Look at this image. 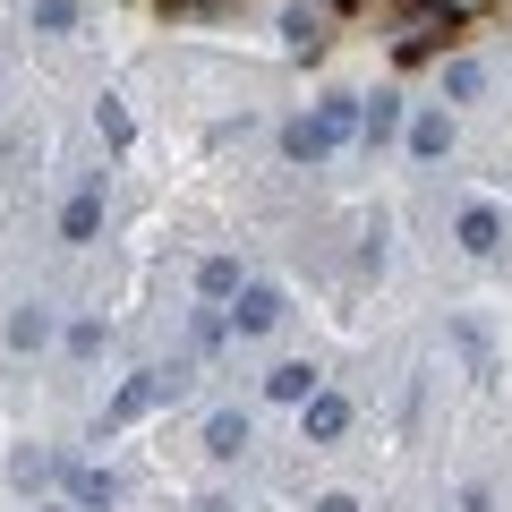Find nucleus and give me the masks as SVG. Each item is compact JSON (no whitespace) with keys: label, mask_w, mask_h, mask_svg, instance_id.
Listing matches in <instances>:
<instances>
[{"label":"nucleus","mask_w":512,"mask_h":512,"mask_svg":"<svg viewBox=\"0 0 512 512\" xmlns=\"http://www.w3.org/2000/svg\"><path fill=\"white\" fill-rule=\"evenodd\" d=\"M359 111H367L359 94H325L308 120L282 128V154H291V163H325V154H342L350 137H359Z\"/></svg>","instance_id":"f257e3e1"},{"label":"nucleus","mask_w":512,"mask_h":512,"mask_svg":"<svg viewBox=\"0 0 512 512\" xmlns=\"http://www.w3.org/2000/svg\"><path fill=\"white\" fill-rule=\"evenodd\" d=\"M299 427H308V444H342V436H350V402L316 384L308 402H299Z\"/></svg>","instance_id":"f03ea898"},{"label":"nucleus","mask_w":512,"mask_h":512,"mask_svg":"<svg viewBox=\"0 0 512 512\" xmlns=\"http://www.w3.org/2000/svg\"><path fill=\"white\" fill-rule=\"evenodd\" d=\"M274 325H282V291H274V282H239L231 333H274Z\"/></svg>","instance_id":"7ed1b4c3"},{"label":"nucleus","mask_w":512,"mask_h":512,"mask_svg":"<svg viewBox=\"0 0 512 512\" xmlns=\"http://www.w3.org/2000/svg\"><path fill=\"white\" fill-rule=\"evenodd\" d=\"M94 231H103V180H86L69 205H60V239H77V248H86Z\"/></svg>","instance_id":"20e7f679"},{"label":"nucleus","mask_w":512,"mask_h":512,"mask_svg":"<svg viewBox=\"0 0 512 512\" xmlns=\"http://www.w3.org/2000/svg\"><path fill=\"white\" fill-rule=\"evenodd\" d=\"M453 239H461L470 256H495V248H504V214H495V205H470V214L453 222Z\"/></svg>","instance_id":"39448f33"},{"label":"nucleus","mask_w":512,"mask_h":512,"mask_svg":"<svg viewBox=\"0 0 512 512\" xmlns=\"http://www.w3.org/2000/svg\"><path fill=\"white\" fill-rule=\"evenodd\" d=\"M205 453H214V461L248 453V410H214V419H205Z\"/></svg>","instance_id":"423d86ee"},{"label":"nucleus","mask_w":512,"mask_h":512,"mask_svg":"<svg viewBox=\"0 0 512 512\" xmlns=\"http://www.w3.org/2000/svg\"><path fill=\"white\" fill-rule=\"evenodd\" d=\"M410 154H419V163H444V154H453V120H444V111H419V120H410Z\"/></svg>","instance_id":"0eeeda50"},{"label":"nucleus","mask_w":512,"mask_h":512,"mask_svg":"<svg viewBox=\"0 0 512 512\" xmlns=\"http://www.w3.org/2000/svg\"><path fill=\"white\" fill-rule=\"evenodd\" d=\"M359 137L367 146H393V137H402V94H376V103L359 111Z\"/></svg>","instance_id":"6e6552de"},{"label":"nucleus","mask_w":512,"mask_h":512,"mask_svg":"<svg viewBox=\"0 0 512 512\" xmlns=\"http://www.w3.org/2000/svg\"><path fill=\"white\" fill-rule=\"evenodd\" d=\"M316 384H325V376H316V367H308V359H282V367H274V376H265V393H274V402H308Z\"/></svg>","instance_id":"1a4fd4ad"},{"label":"nucleus","mask_w":512,"mask_h":512,"mask_svg":"<svg viewBox=\"0 0 512 512\" xmlns=\"http://www.w3.org/2000/svg\"><path fill=\"white\" fill-rule=\"evenodd\" d=\"M69 495H77V512H111V495H120V487H111V470H77Z\"/></svg>","instance_id":"9d476101"},{"label":"nucleus","mask_w":512,"mask_h":512,"mask_svg":"<svg viewBox=\"0 0 512 512\" xmlns=\"http://www.w3.org/2000/svg\"><path fill=\"white\" fill-rule=\"evenodd\" d=\"M197 291L205 299H239V265H231V256H205V265H197Z\"/></svg>","instance_id":"9b49d317"},{"label":"nucleus","mask_w":512,"mask_h":512,"mask_svg":"<svg viewBox=\"0 0 512 512\" xmlns=\"http://www.w3.org/2000/svg\"><path fill=\"white\" fill-rule=\"evenodd\" d=\"M9 342H18V350H43V342H52V308H18V316H9Z\"/></svg>","instance_id":"f8f14e48"},{"label":"nucleus","mask_w":512,"mask_h":512,"mask_svg":"<svg viewBox=\"0 0 512 512\" xmlns=\"http://www.w3.org/2000/svg\"><path fill=\"white\" fill-rule=\"evenodd\" d=\"M478 86H487L478 60H453V69H444V94H453V103H478Z\"/></svg>","instance_id":"ddd939ff"},{"label":"nucleus","mask_w":512,"mask_h":512,"mask_svg":"<svg viewBox=\"0 0 512 512\" xmlns=\"http://www.w3.org/2000/svg\"><path fill=\"white\" fill-rule=\"evenodd\" d=\"M77 26V0H35V35H69Z\"/></svg>","instance_id":"4468645a"},{"label":"nucleus","mask_w":512,"mask_h":512,"mask_svg":"<svg viewBox=\"0 0 512 512\" xmlns=\"http://www.w3.org/2000/svg\"><path fill=\"white\" fill-rule=\"evenodd\" d=\"M282 35H291V43H299V52H316V43H325V26H316V18H308V9H291V18H282Z\"/></svg>","instance_id":"2eb2a0df"},{"label":"nucleus","mask_w":512,"mask_h":512,"mask_svg":"<svg viewBox=\"0 0 512 512\" xmlns=\"http://www.w3.org/2000/svg\"><path fill=\"white\" fill-rule=\"evenodd\" d=\"M69 350H77V359H94V350H103V316H86V325H69Z\"/></svg>","instance_id":"dca6fc26"},{"label":"nucleus","mask_w":512,"mask_h":512,"mask_svg":"<svg viewBox=\"0 0 512 512\" xmlns=\"http://www.w3.org/2000/svg\"><path fill=\"white\" fill-rule=\"evenodd\" d=\"M171 18H205V9H222V0H163Z\"/></svg>","instance_id":"f3484780"},{"label":"nucleus","mask_w":512,"mask_h":512,"mask_svg":"<svg viewBox=\"0 0 512 512\" xmlns=\"http://www.w3.org/2000/svg\"><path fill=\"white\" fill-rule=\"evenodd\" d=\"M316 512H359V504H350V495H325V504H316Z\"/></svg>","instance_id":"a211bd4d"}]
</instances>
